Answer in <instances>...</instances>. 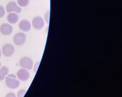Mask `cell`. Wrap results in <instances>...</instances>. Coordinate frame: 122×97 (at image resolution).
<instances>
[{
  "label": "cell",
  "instance_id": "cell-1",
  "mask_svg": "<svg viewBox=\"0 0 122 97\" xmlns=\"http://www.w3.org/2000/svg\"><path fill=\"white\" fill-rule=\"evenodd\" d=\"M5 84L10 89H16L20 86V81L15 74H8L5 78Z\"/></svg>",
  "mask_w": 122,
  "mask_h": 97
},
{
  "label": "cell",
  "instance_id": "cell-2",
  "mask_svg": "<svg viewBox=\"0 0 122 97\" xmlns=\"http://www.w3.org/2000/svg\"><path fill=\"white\" fill-rule=\"evenodd\" d=\"M19 65L22 68L27 70H30L33 68L34 63L32 58H30V57H24L19 61Z\"/></svg>",
  "mask_w": 122,
  "mask_h": 97
},
{
  "label": "cell",
  "instance_id": "cell-3",
  "mask_svg": "<svg viewBox=\"0 0 122 97\" xmlns=\"http://www.w3.org/2000/svg\"><path fill=\"white\" fill-rule=\"evenodd\" d=\"M6 10L8 13H20L22 11L21 7H20L16 2L15 1H10L6 5Z\"/></svg>",
  "mask_w": 122,
  "mask_h": 97
},
{
  "label": "cell",
  "instance_id": "cell-4",
  "mask_svg": "<svg viewBox=\"0 0 122 97\" xmlns=\"http://www.w3.org/2000/svg\"><path fill=\"white\" fill-rule=\"evenodd\" d=\"M13 41L15 45L22 46L26 41V36L23 32H19L13 36Z\"/></svg>",
  "mask_w": 122,
  "mask_h": 97
},
{
  "label": "cell",
  "instance_id": "cell-5",
  "mask_svg": "<svg viewBox=\"0 0 122 97\" xmlns=\"http://www.w3.org/2000/svg\"><path fill=\"white\" fill-rule=\"evenodd\" d=\"M30 74L29 70L22 68L18 70L17 74V77L20 81H26L30 78Z\"/></svg>",
  "mask_w": 122,
  "mask_h": 97
},
{
  "label": "cell",
  "instance_id": "cell-6",
  "mask_svg": "<svg viewBox=\"0 0 122 97\" xmlns=\"http://www.w3.org/2000/svg\"><path fill=\"white\" fill-rule=\"evenodd\" d=\"M14 52H15V48L11 44H6L2 48V53L6 57L12 56Z\"/></svg>",
  "mask_w": 122,
  "mask_h": 97
},
{
  "label": "cell",
  "instance_id": "cell-7",
  "mask_svg": "<svg viewBox=\"0 0 122 97\" xmlns=\"http://www.w3.org/2000/svg\"><path fill=\"white\" fill-rule=\"evenodd\" d=\"M32 25L35 29H37V30L41 29L45 25V20L42 17H39V16L35 17L32 19Z\"/></svg>",
  "mask_w": 122,
  "mask_h": 97
},
{
  "label": "cell",
  "instance_id": "cell-8",
  "mask_svg": "<svg viewBox=\"0 0 122 97\" xmlns=\"http://www.w3.org/2000/svg\"><path fill=\"white\" fill-rule=\"evenodd\" d=\"M0 32L5 36H8L13 32V27L10 24H3L0 27Z\"/></svg>",
  "mask_w": 122,
  "mask_h": 97
},
{
  "label": "cell",
  "instance_id": "cell-9",
  "mask_svg": "<svg viewBox=\"0 0 122 97\" xmlns=\"http://www.w3.org/2000/svg\"><path fill=\"white\" fill-rule=\"evenodd\" d=\"M19 27L23 32H28L31 29V24L30 22L27 20H22L20 22L19 24Z\"/></svg>",
  "mask_w": 122,
  "mask_h": 97
},
{
  "label": "cell",
  "instance_id": "cell-10",
  "mask_svg": "<svg viewBox=\"0 0 122 97\" xmlns=\"http://www.w3.org/2000/svg\"><path fill=\"white\" fill-rule=\"evenodd\" d=\"M19 20V15H17V13H9L7 15V21L10 24H15Z\"/></svg>",
  "mask_w": 122,
  "mask_h": 97
},
{
  "label": "cell",
  "instance_id": "cell-11",
  "mask_svg": "<svg viewBox=\"0 0 122 97\" xmlns=\"http://www.w3.org/2000/svg\"><path fill=\"white\" fill-rule=\"evenodd\" d=\"M9 69L7 67L3 66L0 68V81H3L5 79L6 76L8 74Z\"/></svg>",
  "mask_w": 122,
  "mask_h": 97
},
{
  "label": "cell",
  "instance_id": "cell-12",
  "mask_svg": "<svg viewBox=\"0 0 122 97\" xmlns=\"http://www.w3.org/2000/svg\"><path fill=\"white\" fill-rule=\"evenodd\" d=\"M29 0H17V5L20 7H25L28 5Z\"/></svg>",
  "mask_w": 122,
  "mask_h": 97
},
{
  "label": "cell",
  "instance_id": "cell-13",
  "mask_svg": "<svg viewBox=\"0 0 122 97\" xmlns=\"http://www.w3.org/2000/svg\"><path fill=\"white\" fill-rule=\"evenodd\" d=\"M26 93V90L24 89H20L18 93H17V97H24L25 94Z\"/></svg>",
  "mask_w": 122,
  "mask_h": 97
},
{
  "label": "cell",
  "instance_id": "cell-14",
  "mask_svg": "<svg viewBox=\"0 0 122 97\" xmlns=\"http://www.w3.org/2000/svg\"><path fill=\"white\" fill-rule=\"evenodd\" d=\"M5 15V10L3 6L0 5V19L3 18Z\"/></svg>",
  "mask_w": 122,
  "mask_h": 97
},
{
  "label": "cell",
  "instance_id": "cell-15",
  "mask_svg": "<svg viewBox=\"0 0 122 97\" xmlns=\"http://www.w3.org/2000/svg\"><path fill=\"white\" fill-rule=\"evenodd\" d=\"M44 18H45V22L46 23V24H48L50 20V11H48L46 12L45 14V16H44Z\"/></svg>",
  "mask_w": 122,
  "mask_h": 97
},
{
  "label": "cell",
  "instance_id": "cell-16",
  "mask_svg": "<svg viewBox=\"0 0 122 97\" xmlns=\"http://www.w3.org/2000/svg\"><path fill=\"white\" fill-rule=\"evenodd\" d=\"M40 63V61H38V62H36L35 63L34 65H33V67H34V73H36V72H37V70H38V67H39Z\"/></svg>",
  "mask_w": 122,
  "mask_h": 97
},
{
  "label": "cell",
  "instance_id": "cell-17",
  "mask_svg": "<svg viewBox=\"0 0 122 97\" xmlns=\"http://www.w3.org/2000/svg\"><path fill=\"white\" fill-rule=\"evenodd\" d=\"M5 97H17V96H16V95H15L14 93H13V92H10V93H7V94L6 95Z\"/></svg>",
  "mask_w": 122,
  "mask_h": 97
},
{
  "label": "cell",
  "instance_id": "cell-18",
  "mask_svg": "<svg viewBox=\"0 0 122 97\" xmlns=\"http://www.w3.org/2000/svg\"><path fill=\"white\" fill-rule=\"evenodd\" d=\"M1 56V49H0V57Z\"/></svg>",
  "mask_w": 122,
  "mask_h": 97
},
{
  "label": "cell",
  "instance_id": "cell-19",
  "mask_svg": "<svg viewBox=\"0 0 122 97\" xmlns=\"http://www.w3.org/2000/svg\"><path fill=\"white\" fill-rule=\"evenodd\" d=\"M1 62H0V67H1Z\"/></svg>",
  "mask_w": 122,
  "mask_h": 97
}]
</instances>
